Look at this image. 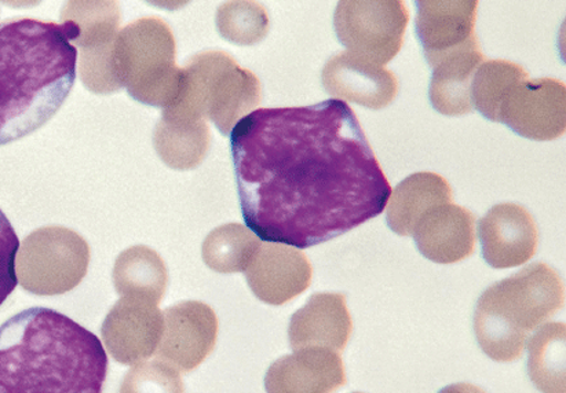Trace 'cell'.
<instances>
[{
  "label": "cell",
  "mask_w": 566,
  "mask_h": 393,
  "mask_svg": "<svg viewBox=\"0 0 566 393\" xmlns=\"http://www.w3.org/2000/svg\"><path fill=\"white\" fill-rule=\"evenodd\" d=\"M229 145L244 226L263 243L312 248L388 205L390 183L344 100L256 109Z\"/></svg>",
  "instance_id": "cell-1"
},
{
  "label": "cell",
  "mask_w": 566,
  "mask_h": 393,
  "mask_svg": "<svg viewBox=\"0 0 566 393\" xmlns=\"http://www.w3.org/2000/svg\"><path fill=\"white\" fill-rule=\"evenodd\" d=\"M75 21L0 22V146L48 125L75 86Z\"/></svg>",
  "instance_id": "cell-2"
},
{
  "label": "cell",
  "mask_w": 566,
  "mask_h": 393,
  "mask_svg": "<svg viewBox=\"0 0 566 393\" xmlns=\"http://www.w3.org/2000/svg\"><path fill=\"white\" fill-rule=\"evenodd\" d=\"M103 341L70 317L31 307L0 325V393H99Z\"/></svg>",
  "instance_id": "cell-3"
},
{
  "label": "cell",
  "mask_w": 566,
  "mask_h": 393,
  "mask_svg": "<svg viewBox=\"0 0 566 393\" xmlns=\"http://www.w3.org/2000/svg\"><path fill=\"white\" fill-rule=\"evenodd\" d=\"M563 279L545 263L526 266L493 284L480 296L474 333L493 361L509 363L523 357L526 336L562 310Z\"/></svg>",
  "instance_id": "cell-4"
},
{
  "label": "cell",
  "mask_w": 566,
  "mask_h": 393,
  "mask_svg": "<svg viewBox=\"0 0 566 393\" xmlns=\"http://www.w3.org/2000/svg\"><path fill=\"white\" fill-rule=\"evenodd\" d=\"M409 13L402 0H344L336 6V36L349 53L380 66L405 43Z\"/></svg>",
  "instance_id": "cell-5"
},
{
  "label": "cell",
  "mask_w": 566,
  "mask_h": 393,
  "mask_svg": "<svg viewBox=\"0 0 566 393\" xmlns=\"http://www.w3.org/2000/svg\"><path fill=\"white\" fill-rule=\"evenodd\" d=\"M503 123L520 137L554 140L566 130V86L551 77L520 81L510 89L499 109Z\"/></svg>",
  "instance_id": "cell-6"
},
{
  "label": "cell",
  "mask_w": 566,
  "mask_h": 393,
  "mask_svg": "<svg viewBox=\"0 0 566 393\" xmlns=\"http://www.w3.org/2000/svg\"><path fill=\"white\" fill-rule=\"evenodd\" d=\"M415 30L430 67L479 44L478 0H420Z\"/></svg>",
  "instance_id": "cell-7"
},
{
  "label": "cell",
  "mask_w": 566,
  "mask_h": 393,
  "mask_svg": "<svg viewBox=\"0 0 566 393\" xmlns=\"http://www.w3.org/2000/svg\"><path fill=\"white\" fill-rule=\"evenodd\" d=\"M484 261L492 268L523 266L536 255L539 232L524 206L504 202L491 208L479 224Z\"/></svg>",
  "instance_id": "cell-8"
},
{
  "label": "cell",
  "mask_w": 566,
  "mask_h": 393,
  "mask_svg": "<svg viewBox=\"0 0 566 393\" xmlns=\"http://www.w3.org/2000/svg\"><path fill=\"white\" fill-rule=\"evenodd\" d=\"M322 82L331 97L373 110L386 108L399 94V81L394 72L353 53H339L328 60Z\"/></svg>",
  "instance_id": "cell-9"
},
{
  "label": "cell",
  "mask_w": 566,
  "mask_h": 393,
  "mask_svg": "<svg viewBox=\"0 0 566 393\" xmlns=\"http://www.w3.org/2000/svg\"><path fill=\"white\" fill-rule=\"evenodd\" d=\"M415 244L426 259L453 264L468 259L475 248V216L448 202L424 212L413 230Z\"/></svg>",
  "instance_id": "cell-10"
},
{
  "label": "cell",
  "mask_w": 566,
  "mask_h": 393,
  "mask_svg": "<svg viewBox=\"0 0 566 393\" xmlns=\"http://www.w3.org/2000/svg\"><path fill=\"white\" fill-rule=\"evenodd\" d=\"M352 331L345 295L316 294L291 319V346L296 351L306 347H325L340 352L349 342Z\"/></svg>",
  "instance_id": "cell-11"
},
{
  "label": "cell",
  "mask_w": 566,
  "mask_h": 393,
  "mask_svg": "<svg viewBox=\"0 0 566 393\" xmlns=\"http://www.w3.org/2000/svg\"><path fill=\"white\" fill-rule=\"evenodd\" d=\"M485 61L480 44L441 60L431 67L429 98L431 106L444 116H463L473 111L472 81Z\"/></svg>",
  "instance_id": "cell-12"
},
{
  "label": "cell",
  "mask_w": 566,
  "mask_h": 393,
  "mask_svg": "<svg viewBox=\"0 0 566 393\" xmlns=\"http://www.w3.org/2000/svg\"><path fill=\"white\" fill-rule=\"evenodd\" d=\"M450 183L433 172H418L408 177L390 195L386 223L391 232L408 237L424 212L452 202Z\"/></svg>",
  "instance_id": "cell-13"
},
{
  "label": "cell",
  "mask_w": 566,
  "mask_h": 393,
  "mask_svg": "<svg viewBox=\"0 0 566 393\" xmlns=\"http://www.w3.org/2000/svg\"><path fill=\"white\" fill-rule=\"evenodd\" d=\"M279 384L284 391L327 393L346 384L339 352L325 347L301 348L300 353L279 364Z\"/></svg>",
  "instance_id": "cell-14"
},
{
  "label": "cell",
  "mask_w": 566,
  "mask_h": 393,
  "mask_svg": "<svg viewBox=\"0 0 566 393\" xmlns=\"http://www.w3.org/2000/svg\"><path fill=\"white\" fill-rule=\"evenodd\" d=\"M566 327L562 322L543 325L528 342V373L542 392L565 393Z\"/></svg>",
  "instance_id": "cell-15"
},
{
  "label": "cell",
  "mask_w": 566,
  "mask_h": 393,
  "mask_svg": "<svg viewBox=\"0 0 566 393\" xmlns=\"http://www.w3.org/2000/svg\"><path fill=\"white\" fill-rule=\"evenodd\" d=\"M530 77L523 66L506 60L484 61L472 81V103L485 119L497 123L499 109L515 84Z\"/></svg>",
  "instance_id": "cell-16"
},
{
  "label": "cell",
  "mask_w": 566,
  "mask_h": 393,
  "mask_svg": "<svg viewBox=\"0 0 566 393\" xmlns=\"http://www.w3.org/2000/svg\"><path fill=\"white\" fill-rule=\"evenodd\" d=\"M20 251V238L13 224L0 210V307L9 299L19 286L17 277V255Z\"/></svg>",
  "instance_id": "cell-17"
}]
</instances>
